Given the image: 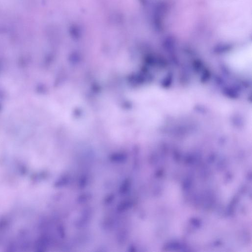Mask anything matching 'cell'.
Masks as SVG:
<instances>
[{"label":"cell","instance_id":"6da1fadb","mask_svg":"<svg viewBox=\"0 0 252 252\" xmlns=\"http://www.w3.org/2000/svg\"><path fill=\"white\" fill-rule=\"evenodd\" d=\"M252 56L248 48L243 49L232 55L229 59L232 67L239 72H248L251 69Z\"/></svg>","mask_w":252,"mask_h":252}]
</instances>
